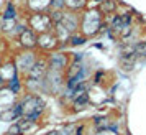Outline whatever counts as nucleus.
<instances>
[{
    "label": "nucleus",
    "mask_w": 146,
    "mask_h": 135,
    "mask_svg": "<svg viewBox=\"0 0 146 135\" xmlns=\"http://www.w3.org/2000/svg\"><path fill=\"white\" fill-rule=\"evenodd\" d=\"M0 84H2V79H0Z\"/></svg>",
    "instance_id": "obj_13"
},
{
    "label": "nucleus",
    "mask_w": 146,
    "mask_h": 135,
    "mask_svg": "<svg viewBox=\"0 0 146 135\" xmlns=\"http://www.w3.org/2000/svg\"><path fill=\"white\" fill-rule=\"evenodd\" d=\"M35 36L33 35H31V31H23V33H21V43H23V45H25V46H33L35 45Z\"/></svg>",
    "instance_id": "obj_2"
},
{
    "label": "nucleus",
    "mask_w": 146,
    "mask_h": 135,
    "mask_svg": "<svg viewBox=\"0 0 146 135\" xmlns=\"http://www.w3.org/2000/svg\"><path fill=\"white\" fill-rule=\"evenodd\" d=\"M100 135H104V134H100Z\"/></svg>",
    "instance_id": "obj_14"
},
{
    "label": "nucleus",
    "mask_w": 146,
    "mask_h": 135,
    "mask_svg": "<svg viewBox=\"0 0 146 135\" xmlns=\"http://www.w3.org/2000/svg\"><path fill=\"white\" fill-rule=\"evenodd\" d=\"M48 41H54V38H53V36H49V35L41 36V38H40V45H41V46H44V48H48L49 45H51V43H48ZM51 46H53V45H51Z\"/></svg>",
    "instance_id": "obj_5"
},
{
    "label": "nucleus",
    "mask_w": 146,
    "mask_h": 135,
    "mask_svg": "<svg viewBox=\"0 0 146 135\" xmlns=\"http://www.w3.org/2000/svg\"><path fill=\"white\" fill-rule=\"evenodd\" d=\"M49 23H51V20L48 18L46 15H35L33 18H31V25L36 30H40V31H44L49 27Z\"/></svg>",
    "instance_id": "obj_1"
},
{
    "label": "nucleus",
    "mask_w": 146,
    "mask_h": 135,
    "mask_svg": "<svg viewBox=\"0 0 146 135\" xmlns=\"http://www.w3.org/2000/svg\"><path fill=\"white\" fill-rule=\"evenodd\" d=\"M113 7H115V5L110 3V2H104V8H105V10H113Z\"/></svg>",
    "instance_id": "obj_10"
},
{
    "label": "nucleus",
    "mask_w": 146,
    "mask_h": 135,
    "mask_svg": "<svg viewBox=\"0 0 146 135\" xmlns=\"http://www.w3.org/2000/svg\"><path fill=\"white\" fill-rule=\"evenodd\" d=\"M31 127V122H21L20 124V128L23 130V128H30Z\"/></svg>",
    "instance_id": "obj_11"
},
{
    "label": "nucleus",
    "mask_w": 146,
    "mask_h": 135,
    "mask_svg": "<svg viewBox=\"0 0 146 135\" xmlns=\"http://www.w3.org/2000/svg\"><path fill=\"white\" fill-rule=\"evenodd\" d=\"M12 27H13V18H3V28L10 30Z\"/></svg>",
    "instance_id": "obj_7"
},
{
    "label": "nucleus",
    "mask_w": 146,
    "mask_h": 135,
    "mask_svg": "<svg viewBox=\"0 0 146 135\" xmlns=\"http://www.w3.org/2000/svg\"><path fill=\"white\" fill-rule=\"evenodd\" d=\"M3 18H15V10L12 7L7 8V12H5V15H3Z\"/></svg>",
    "instance_id": "obj_8"
},
{
    "label": "nucleus",
    "mask_w": 146,
    "mask_h": 135,
    "mask_svg": "<svg viewBox=\"0 0 146 135\" xmlns=\"http://www.w3.org/2000/svg\"><path fill=\"white\" fill-rule=\"evenodd\" d=\"M145 53H146V41L138 43V45L135 46V54H145Z\"/></svg>",
    "instance_id": "obj_6"
},
{
    "label": "nucleus",
    "mask_w": 146,
    "mask_h": 135,
    "mask_svg": "<svg viewBox=\"0 0 146 135\" xmlns=\"http://www.w3.org/2000/svg\"><path fill=\"white\" fill-rule=\"evenodd\" d=\"M80 43H84L82 38H72V45H80Z\"/></svg>",
    "instance_id": "obj_12"
},
{
    "label": "nucleus",
    "mask_w": 146,
    "mask_h": 135,
    "mask_svg": "<svg viewBox=\"0 0 146 135\" xmlns=\"http://www.w3.org/2000/svg\"><path fill=\"white\" fill-rule=\"evenodd\" d=\"M87 99H89V97H87L86 92H84V94H80V96H77V97H76V107L82 109V106L87 102Z\"/></svg>",
    "instance_id": "obj_3"
},
{
    "label": "nucleus",
    "mask_w": 146,
    "mask_h": 135,
    "mask_svg": "<svg viewBox=\"0 0 146 135\" xmlns=\"http://www.w3.org/2000/svg\"><path fill=\"white\" fill-rule=\"evenodd\" d=\"M20 132H21L20 125H13V127H10V130H8V134L10 135H18Z\"/></svg>",
    "instance_id": "obj_9"
},
{
    "label": "nucleus",
    "mask_w": 146,
    "mask_h": 135,
    "mask_svg": "<svg viewBox=\"0 0 146 135\" xmlns=\"http://www.w3.org/2000/svg\"><path fill=\"white\" fill-rule=\"evenodd\" d=\"M53 135H56V134H53Z\"/></svg>",
    "instance_id": "obj_15"
},
{
    "label": "nucleus",
    "mask_w": 146,
    "mask_h": 135,
    "mask_svg": "<svg viewBox=\"0 0 146 135\" xmlns=\"http://www.w3.org/2000/svg\"><path fill=\"white\" fill-rule=\"evenodd\" d=\"M51 66H53V68L64 66V58H62V56H54L53 59H51Z\"/></svg>",
    "instance_id": "obj_4"
}]
</instances>
